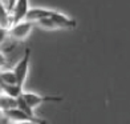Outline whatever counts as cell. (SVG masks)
Segmentation results:
<instances>
[{"mask_svg": "<svg viewBox=\"0 0 130 124\" xmlns=\"http://www.w3.org/2000/svg\"><path fill=\"white\" fill-rule=\"evenodd\" d=\"M8 2V4H7V8H8V11L11 12V11L13 9V7H15V4L17 3V0H7Z\"/></svg>", "mask_w": 130, "mask_h": 124, "instance_id": "5bb4252c", "label": "cell"}, {"mask_svg": "<svg viewBox=\"0 0 130 124\" xmlns=\"http://www.w3.org/2000/svg\"><path fill=\"white\" fill-rule=\"evenodd\" d=\"M53 11L49 9V8H41V7H35V8H31L29 12L25 17V20L28 21H32V23H37L39 20L41 19H45V17H49L52 15Z\"/></svg>", "mask_w": 130, "mask_h": 124, "instance_id": "8992f818", "label": "cell"}, {"mask_svg": "<svg viewBox=\"0 0 130 124\" xmlns=\"http://www.w3.org/2000/svg\"><path fill=\"white\" fill-rule=\"evenodd\" d=\"M23 97L28 103V105L31 108H36L43 103H48V102H62L64 97L62 96H52V95H40V93H35V92H29V91H23Z\"/></svg>", "mask_w": 130, "mask_h": 124, "instance_id": "3957f363", "label": "cell"}, {"mask_svg": "<svg viewBox=\"0 0 130 124\" xmlns=\"http://www.w3.org/2000/svg\"><path fill=\"white\" fill-rule=\"evenodd\" d=\"M9 24H12L11 17H9V11L8 8H4V5H2L0 7V27L7 28Z\"/></svg>", "mask_w": 130, "mask_h": 124, "instance_id": "30bf717a", "label": "cell"}, {"mask_svg": "<svg viewBox=\"0 0 130 124\" xmlns=\"http://www.w3.org/2000/svg\"><path fill=\"white\" fill-rule=\"evenodd\" d=\"M5 63H7V59H5V55L3 54L2 51H0V68H2Z\"/></svg>", "mask_w": 130, "mask_h": 124, "instance_id": "9a60e30c", "label": "cell"}, {"mask_svg": "<svg viewBox=\"0 0 130 124\" xmlns=\"http://www.w3.org/2000/svg\"><path fill=\"white\" fill-rule=\"evenodd\" d=\"M49 17L55 21L57 29H72V28L77 27V21L74 19H72V17L64 15L61 12H57V11H53Z\"/></svg>", "mask_w": 130, "mask_h": 124, "instance_id": "5b68a950", "label": "cell"}, {"mask_svg": "<svg viewBox=\"0 0 130 124\" xmlns=\"http://www.w3.org/2000/svg\"><path fill=\"white\" fill-rule=\"evenodd\" d=\"M8 36V28H4V27H0V44L5 40V38Z\"/></svg>", "mask_w": 130, "mask_h": 124, "instance_id": "7c38bea8", "label": "cell"}, {"mask_svg": "<svg viewBox=\"0 0 130 124\" xmlns=\"http://www.w3.org/2000/svg\"><path fill=\"white\" fill-rule=\"evenodd\" d=\"M29 61H31V48L27 47L23 57L13 67V72L16 75L17 83H19L20 87H24V83L27 80V76H28V72H29Z\"/></svg>", "mask_w": 130, "mask_h": 124, "instance_id": "7a4b0ae2", "label": "cell"}, {"mask_svg": "<svg viewBox=\"0 0 130 124\" xmlns=\"http://www.w3.org/2000/svg\"><path fill=\"white\" fill-rule=\"evenodd\" d=\"M13 124H46L45 120H27V121H20V123H13Z\"/></svg>", "mask_w": 130, "mask_h": 124, "instance_id": "4fadbf2b", "label": "cell"}, {"mask_svg": "<svg viewBox=\"0 0 130 124\" xmlns=\"http://www.w3.org/2000/svg\"><path fill=\"white\" fill-rule=\"evenodd\" d=\"M2 5H3V3H2V0H0V7H2Z\"/></svg>", "mask_w": 130, "mask_h": 124, "instance_id": "2e32d148", "label": "cell"}, {"mask_svg": "<svg viewBox=\"0 0 130 124\" xmlns=\"http://www.w3.org/2000/svg\"><path fill=\"white\" fill-rule=\"evenodd\" d=\"M17 108H20L21 111H24L27 115H29V116L32 117V119H39V117L35 115V109L29 107L28 103L24 100V97H23V93H21L19 97H17Z\"/></svg>", "mask_w": 130, "mask_h": 124, "instance_id": "9c48e42d", "label": "cell"}, {"mask_svg": "<svg viewBox=\"0 0 130 124\" xmlns=\"http://www.w3.org/2000/svg\"><path fill=\"white\" fill-rule=\"evenodd\" d=\"M35 26H36L35 23L28 21V20H23L20 23L12 24L8 28V36H11L13 40L23 41V40H25L29 35H31Z\"/></svg>", "mask_w": 130, "mask_h": 124, "instance_id": "6da1fadb", "label": "cell"}, {"mask_svg": "<svg viewBox=\"0 0 130 124\" xmlns=\"http://www.w3.org/2000/svg\"><path fill=\"white\" fill-rule=\"evenodd\" d=\"M36 26L41 27V28H44V29H57L56 24H55V21H53L51 17H45V19H41L39 20L37 23H35Z\"/></svg>", "mask_w": 130, "mask_h": 124, "instance_id": "8fae6325", "label": "cell"}, {"mask_svg": "<svg viewBox=\"0 0 130 124\" xmlns=\"http://www.w3.org/2000/svg\"><path fill=\"white\" fill-rule=\"evenodd\" d=\"M3 115L7 117L8 120L13 123H20V121H27V120H40V119H32L29 115H27L24 111H21L20 108H12L3 112Z\"/></svg>", "mask_w": 130, "mask_h": 124, "instance_id": "52a82bcc", "label": "cell"}, {"mask_svg": "<svg viewBox=\"0 0 130 124\" xmlns=\"http://www.w3.org/2000/svg\"><path fill=\"white\" fill-rule=\"evenodd\" d=\"M12 108H17V99L7 95V93H0V112L3 114Z\"/></svg>", "mask_w": 130, "mask_h": 124, "instance_id": "ba28073f", "label": "cell"}, {"mask_svg": "<svg viewBox=\"0 0 130 124\" xmlns=\"http://www.w3.org/2000/svg\"><path fill=\"white\" fill-rule=\"evenodd\" d=\"M29 9H31L29 0H17L13 9L11 11V21H12V24H16V23L25 20Z\"/></svg>", "mask_w": 130, "mask_h": 124, "instance_id": "277c9868", "label": "cell"}]
</instances>
